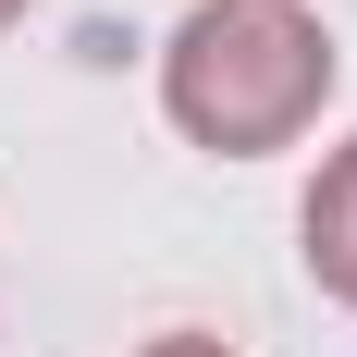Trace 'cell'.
I'll use <instances>...</instances> for the list:
<instances>
[{
    "mask_svg": "<svg viewBox=\"0 0 357 357\" xmlns=\"http://www.w3.org/2000/svg\"><path fill=\"white\" fill-rule=\"evenodd\" d=\"M136 357H234L222 333H160V345H136Z\"/></svg>",
    "mask_w": 357,
    "mask_h": 357,
    "instance_id": "3",
    "label": "cell"
},
{
    "mask_svg": "<svg viewBox=\"0 0 357 357\" xmlns=\"http://www.w3.org/2000/svg\"><path fill=\"white\" fill-rule=\"evenodd\" d=\"M296 234H308V284L357 308V136H345V148L321 160V185H308V210H296Z\"/></svg>",
    "mask_w": 357,
    "mask_h": 357,
    "instance_id": "2",
    "label": "cell"
},
{
    "mask_svg": "<svg viewBox=\"0 0 357 357\" xmlns=\"http://www.w3.org/2000/svg\"><path fill=\"white\" fill-rule=\"evenodd\" d=\"M160 111L210 160H271L333 111V25L308 0H197L160 37Z\"/></svg>",
    "mask_w": 357,
    "mask_h": 357,
    "instance_id": "1",
    "label": "cell"
},
{
    "mask_svg": "<svg viewBox=\"0 0 357 357\" xmlns=\"http://www.w3.org/2000/svg\"><path fill=\"white\" fill-rule=\"evenodd\" d=\"M13 13H25V0H0V25H13Z\"/></svg>",
    "mask_w": 357,
    "mask_h": 357,
    "instance_id": "4",
    "label": "cell"
}]
</instances>
